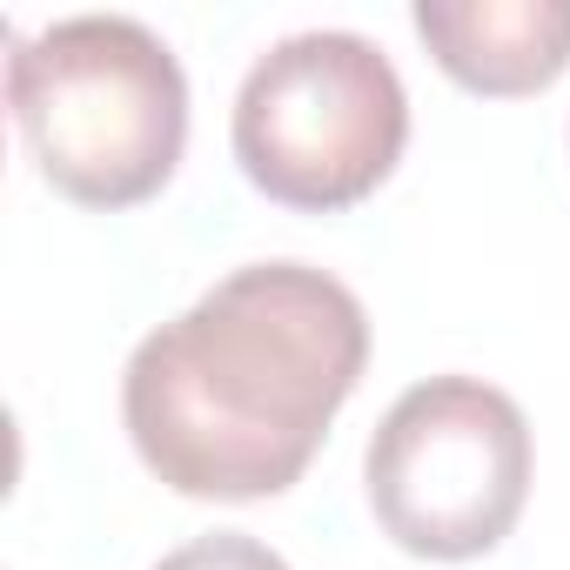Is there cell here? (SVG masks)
<instances>
[{
    "instance_id": "cell-1",
    "label": "cell",
    "mask_w": 570,
    "mask_h": 570,
    "mask_svg": "<svg viewBox=\"0 0 570 570\" xmlns=\"http://www.w3.org/2000/svg\"><path fill=\"white\" fill-rule=\"evenodd\" d=\"M370 316L309 262H255L135 343L121 416L141 463L215 503L289 490L363 383Z\"/></svg>"
},
{
    "instance_id": "cell-2",
    "label": "cell",
    "mask_w": 570,
    "mask_h": 570,
    "mask_svg": "<svg viewBox=\"0 0 570 570\" xmlns=\"http://www.w3.org/2000/svg\"><path fill=\"white\" fill-rule=\"evenodd\" d=\"M8 101L41 175L88 208L148 202L188 141L181 61L128 14H75L14 35Z\"/></svg>"
},
{
    "instance_id": "cell-3",
    "label": "cell",
    "mask_w": 570,
    "mask_h": 570,
    "mask_svg": "<svg viewBox=\"0 0 570 570\" xmlns=\"http://www.w3.org/2000/svg\"><path fill=\"white\" fill-rule=\"evenodd\" d=\"M235 161L268 195L309 215L363 202L410 141V95L363 35L316 28L275 41L235 95Z\"/></svg>"
},
{
    "instance_id": "cell-4",
    "label": "cell",
    "mask_w": 570,
    "mask_h": 570,
    "mask_svg": "<svg viewBox=\"0 0 570 570\" xmlns=\"http://www.w3.org/2000/svg\"><path fill=\"white\" fill-rule=\"evenodd\" d=\"M376 523L436 563L483 557L510 537L530 497V423L483 376H430L390 403L370 436Z\"/></svg>"
},
{
    "instance_id": "cell-5",
    "label": "cell",
    "mask_w": 570,
    "mask_h": 570,
    "mask_svg": "<svg viewBox=\"0 0 570 570\" xmlns=\"http://www.w3.org/2000/svg\"><path fill=\"white\" fill-rule=\"evenodd\" d=\"M416 35L470 95H537L570 61V0H416Z\"/></svg>"
},
{
    "instance_id": "cell-6",
    "label": "cell",
    "mask_w": 570,
    "mask_h": 570,
    "mask_svg": "<svg viewBox=\"0 0 570 570\" xmlns=\"http://www.w3.org/2000/svg\"><path fill=\"white\" fill-rule=\"evenodd\" d=\"M155 570H289L268 543L242 537V530H215V537H195L181 550H168Z\"/></svg>"
}]
</instances>
